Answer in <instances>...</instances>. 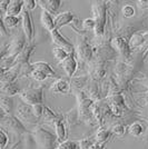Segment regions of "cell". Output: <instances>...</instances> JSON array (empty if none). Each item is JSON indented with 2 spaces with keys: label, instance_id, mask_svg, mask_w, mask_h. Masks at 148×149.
Listing matches in <instances>:
<instances>
[{
  "label": "cell",
  "instance_id": "35",
  "mask_svg": "<svg viewBox=\"0 0 148 149\" xmlns=\"http://www.w3.org/2000/svg\"><path fill=\"white\" fill-rule=\"evenodd\" d=\"M77 148V143H74V141H69V140H66L64 143H59L58 147L56 149H76Z\"/></svg>",
  "mask_w": 148,
  "mask_h": 149
},
{
  "label": "cell",
  "instance_id": "21",
  "mask_svg": "<svg viewBox=\"0 0 148 149\" xmlns=\"http://www.w3.org/2000/svg\"><path fill=\"white\" fill-rule=\"evenodd\" d=\"M20 88H19V85L17 81L15 82H11V84H7V85H2L1 86V93L6 96H13V95H17V93H20Z\"/></svg>",
  "mask_w": 148,
  "mask_h": 149
},
{
  "label": "cell",
  "instance_id": "19",
  "mask_svg": "<svg viewBox=\"0 0 148 149\" xmlns=\"http://www.w3.org/2000/svg\"><path fill=\"white\" fill-rule=\"evenodd\" d=\"M31 67L34 69H36V70L41 71V72H43L45 74H47L48 77H54V78L56 77L55 70L51 68V66H50L49 63H47V62H45V61L32 62V63H31Z\"/></svg>",
  "mask_w": 148,
  "mask_h": 149
},
{
  "label": "cell",
  "instance_id": "38",
  "mask_svg": "<svg viewBox=\"0 0 148 149\" xmlns=\"http://www.w3.org/2000/svg\"><path fill=\"white\" fill-rule=\"evenodd\" d=\"M38 5V1H35V0H26L24 1V6L27 10H34Z\"/></svg>",
  "mask_w": 148,
  "mask_h": 149
},
{
  "label": "cell",
  "instance_id": "4",
  "mask_svg": "<svg viewBox=\"0 0 148 149\" xmlns=\"http://www.w3.org/2000/svg\"><path fill=\"white\" fill-rule=\"evenodd\" d=\"M43 90H45V86H40L37 88H26V89H22L20 91L19 97L22 100V102H25L29 106L43 104Z\"/></svg>",
  "mask_w": 148,
  "mask_h": 149
},
{
  "label": "cell",
  "instance_id": "15",
  "mask_svg": "<svg viewBox=\"0 0 148 149\" xmlns=\"http://www.w3.org/2000/svg\"><path fill=\"white\" fill-rule=\"evenodd\" d=\"M55 129H56V137L58 143H61L66 141V137H67V131H66V125H65V120H64V116H59V118L55 121Z\"/></svg>",
  "mask_w": 148,
  "mask_h": 149
},
{
  "label": "cell",
  "instance_id": "1",
  "mask_svg": "<svg viewBox=\"0 0 148 149\" xmlns=\"http://www.w3.org/2000/svg\"><path fill=\"white\" fill-rule=\"evenodd\" d=\"M76 97H77V102H78V116L79 120L86 123L87 125L94 126L96 119L93 115V105L95 101L90 99L84 90H77L75 91Z\"/></svg>",
  "mask_w": 148,
  "mask_h": 149
},
{
  "label": "cell",
  "instance_id": "14",
  "mask_svg": "<svg viewBox=\"0 0 148 149\" xmlns=\"http://www.w3.org/2000/svg\"><path fill=\"white\" fill-rule=\"evenodd\" d=\"M61 66H62V68H64V70H65V72L67 74L68 77L73 78L75 72H76V70H77V61H76V59H75V51L71 52V54L68 56L67 59H65V60L61 62Z\"/></svg>",
  "mask_w": 148,
  "mask_h": 149
},
{
  "label": "cell",
  "instance_id": "24",
  "mask_svg": "<svg viewBox=\"0 0 148 149\" xmlns=\"http://www.w3.org/2000/svg\"><path fill=\"white\" fill-rule=\"evenodd\" d=\"M13 107V100L9 98L8 96L1 97V111H3L6 115H11Z\"/></svg>",
  "mask_w": 148,
  "mask_h": 149
},
{
  "label": "cell",
  "instance_id": "32",
  "mask_svg": "<svg viewBox=\"0 0 148 149\" xmlns=\"http://www.w3.org/2000/svg\"><path fill=\"white\" fill-rule=\"evenodd\" d=\"M31 107H32V112H34V115H35L38 119L41 118V117H43L45 106H43V104H38V105H34V106H31Z\"/></svg>",
  "mask_w": 148,
  "mask_h": 149
},
{
  "label": "cell",
  "instance_id": "28",
  "mask_svg": "<svg viewBox=\"0 0 148 149\" xmlns=\"http://www.w3.org/2000/svg\"><path fill=\"white\" fill-rule=\"evenodd\" d=\"M52 54H54V56L57 60H59V61H64L65 59H67L68 56L70 55L68 51H66L65 49H62V48H59V47H56L52 49Z\"/></svg>",
  "mask_w": 148,
  "mask_h": 149
},
{
  "label": "cell",
  "instance_id": "39",
  "mask_svg": "<svg viewBox=\"0 0 148 149\" xmlns=\"http://www.w3.org/2000/svg\"><path fill=\"white\" fill-rule=\"evenodd\" d=\"M9 3H10V0H2V1H0V9H1L2 13H7V9H8Z\"/></svg>",
  "mask_w": 148,
  "mask_h": 149
},
{
  "label": "cell",
  "instance_id": "40",
  "mask_svg": "<svg viewBox=\"0 0 148 149\" xmlns=\"http://www.w3.org/2000/svg\"><path fill=\"white\" fill-rule=\"evenodd\" d=\"M137 6L139 9H148V0H139L137 1Z\"/></svg>",
  "mask_w": 148,
  "mask_h": 149
},
{
  "label": "cell",
  "instance_id": "6",
  "mask_svg": "<svg viewBox=\"0 0 148 149\" xmlns=\"http://www.w3.org/2000/svg\"><path fill=\"white\" fill-rule=\"evenodd\" d=\"M76 51H77V55L80 57L81 60H84L85 62H90L94 60V49L93 47L89 45L88 42V39L84 36H80L77 40V47H76Z\"/></svg>",
  "mask_w": 148,
  "mask_h": 149
},
{
  "label": "cell",
  "instance_id": "17",
  "mask_svg": "<svg viewBox=\"0 0 148 149\" xmlns=\"http://www.w3.org/2000/svg\"><path fill=\"white\" fill-rule=\"evenodd\" d=\"M50 91L56 93H69L71 91V86H70V84L68 81L59 78L54 84H51Z\"/></svg>",
  "mask_w": 148,
  "mask_h": 149
},
{
  "label": "cell",
  "instance_id": "8",
  "mask_svg": "<svg viewBox=\"0 0 148 149\" xmlns=\"http://www.w3.org/2000/svg\"><path fill=\"white\" fill-rule=\"evenodd\" d=\"M26 38L24 31H19L18 33L13 37L11 44L8 45V49H9V52H8V56L7 57H11V58H16L19 54L25 49L27 47L26 45Z\"/></svg>",
  "mask_w": 148,
  "mask_h": 149
},
{
  "label": "cell",
  "instance_id": "34",
  "mask_svg": "<svg viewBox=\"0 0 148 149\" xmlns=\"http://www.w3.org/2000/svg\"><path fill=\"white\" fill-rule=\"evenodd\" d=\"M111 131H112L116 136H124L125 132H126V127H125L124 125L117 124V125H115V126H112Z\"/></svg>",
  "mask_w": 148,
  "mask_h": 149
},
{
  "label": "cell",
  "instance_id": "12",
  "mask_svg": "<svg viewBox=\"0 0 148 149\" xmlns=\"http://www.w3.org/2000/svg\"><path fill=\"white\" fill-rule=\"evenodd\" d=\"M34 49H35V46H34V45L27 46L25 49L22 50L18 56L16 57V60H15L13 66H19V67L22 68V67H25V66L30 65V63H29V59H30L31 54H32Z\"/></svg>",
  "mask_w": 148,
  "mask_h": 149
},
{
  "label": "cell",
  "instance_id": "37",
  "mask_svg": "<svg viewBox=\"0 0 148 149\" xmlns=\"http://www.w3.org/2000/svg\"><path fill=\"white\" fill-rule=\"evenodd\" d=\"M110 112L115 117H121L125 110L120 107H117V106H110Z\"/></svg>",
  "mask_w": 148,
  "mask_h": 149
},
{
  "label": "cell",
  "instance_id": "16",
  "mask_svg": "<svg viewBox=\"0 0 148 149\" xmlns=\"http://www.w3.org/2000/svg\"><path fill=\"white\" fill-rule=\"evenodd\" d=\"M74 20V13L71 11H65L56 16L54 19V24H55V29H60L61 27L66 25H69L71 21Z\"/></svg>",
  "mask_w": 148,
  "mask_h": 149
},
{
  "label": "cell",
  "instance_id": "2",
  "mask_svg": "<svg viewBox=\"0 0 148 149\" xmlns=\"http://www.w3.org/2000/svg\"><path fill=\"white\" fill-rule=\"evenodd\" d=\"M91 13L95 20V36L101 37L105 32L106 19H107V2L106 1H94L91 5Z\"/></svg>",
  "mask_w": 148,
  "mask_h": 149
},
{
  "label": "cell",
  "instance_id": "27",
  "mask_svg": "<svg viewBox=\"0 0 148 149\" xmlns=\"http://www.w3.org/2000/svg\"><path fill=\"white\" fill-rule=\"evenodd\" d=\"M128 131H129V134L131 136L139 137L142 132H144V127H142V125L139 124V123H134V124H131L129 126Z\"/></svg>",
  "mask_w": 148,
  "mask_h": 149
},
{
  "label": "cell",
  "instance_id": "41",
  "mask_svg": "<svg viewBox=\"0 0 148 149\" xmlns=\"http://www.w3.org/2000/svg\"><path fill=\"white\" fill-rule=\"evenodd\" d=\"M91 149H104V145L103 143H96L93 145V147H91Z\"/></svg>",
  "mask_w": 148,
  "mask_h": 149
},
{
  "label": "cell",
  "instance_id": "13",
  "mask_svg": "<svg viewBox=\"0 0 148 149\" xmlns=\"http://www.w3.org/2000/svg\"><path fill=\"white\" fill-rule=\"evenodd\" d=\"M21 74V67L19 66H13L9 70H7L5 72L1 74V86L2 85H7V84H11L15 82L17 77Z\"/></svg>",
  "mask_w": 148,
  "mask_h": 149
},
{
  "label": "cell",
  "instance_id": "11",
  "mask_svg": "<svg viewBox=\"0 0 148 149\" xmlns=\"http://www.w3.org/2000/svg\"><path fill=\"white\" fill-rule=\"evenodd\" d=\"M50 35H51V39H52V42L56 44L59 48H62V49H65L66 51H68L69 54H71V52H74L75 49H74V46L71 45V42H69L66 38L62 36L61 33L59 32V30H57V29H54V30L50 32Z\"/></svg>",
  "mask_w": 148,
  "mask_h": 149
},
{
  "label": "cell",
  "instance_id": "20",
  "mask_svg": "<svg viewBox=\"0 0 148 149\" xmlns=\"http://www.w3.org/2000/svg\"><path fill=\"white\" fill-rule=\"evenodd\" d=\"M24 7V1L21 0H10V3L7 9V16H18L19 13L22 11Z\"/></svg>",
  "mask_w": 148,
  "mask_h": 149
},
{
  "label": "cell",
  "instance_id": "30",
  "mask_svg": "<svg viewBox=\"0 0 148 149\" xmlns=\"http://www.w3.org/2000/svg\"><path fill=\"white\" fill-rule=\"evenodd\" d=\"M30 77L32 79H35V80H37V81H43L48 78L47 74H45L43 72L39 71V70H36V69H34V70L31 71Z\"/></svg>",
  "mask_w": 148,
  "mask_h": 149
},
{
  "label": "cell",
  "instance_id": "31",
  "mask_svg": "<svg viewBox=\"0 0 148 149\" xmlns=\"http://www.w3.org/2000/svg\"><path fill=\"white\" fill-rule=\"evenodd\" d=\"M95 20L94 18H86L84 21H82V28L87 31H90V30H95Z\"/></svg>",
  "mask_w": 148,
  "mask_h": 149
},
{
  "label": "cell",
  "instance_id": "10",
  "mask_svg": "<svg viewBox=\"0 0 148 149\" xmlns=\"http://www.w3.org/2000/svg\"><path fill=\"white\" fill-rule=\"evenodd\" d=\"M21 19H22V31L25 33L27 40L29 42H31L32 39H34V36H35V29H34V24H32V20H31L29 10L25 9L22 11Z\"/></svg>",
  "mask_w": 148,
  "mask_h": 149
},
{
  "label": "cell",
  "instance_id": "29",
  "mask_svg": "<svg viewBox=\"0 0 148 149\" xmlns=\"http://www.w3.org/2000/svg\"><path fill=\"white\" fill-rule=\"evenodd\" d=\"M121 13H123L124 17H126V18H131V17L135 16V8L131 5H126V6L123 7Z\"/></svg>",
  "mask_w": 148,
  "mask_h": 149
},
{
  "label": "cell",
  "instance_id": "23",
  "mask_svg": "<svg viewBox=\"0 0 148 149\" xmlns=\"http://www.w3.org/2000/svg\"><path fill=\"white\" fill-rule=\"evenodd\" d=\"M59 116H60V113H56V112H54L51 109H49L48 107L45 106L43 117H41V118H43V120L45 123H49V124L54 125L56 120L59 118Z\"/></svg>",
  "mask_w": 148,
  "mask_h": 149
},
{
  "label": "cell",
  "instance_id": "33",
  "mask_svg": "<svg viewBox=\"0 0 148 149\" xmlns=\"http://www.w3.org/2000/svg\"><path fill=\"white\" fill-rule=\"evenodd\" d=\"M96 143L91 140L90 138H85V139H81L79 141V148L80 149H91L93 145Z\"/></svg>",
  "mask_w": 148,
  "mask_h": 149
},
{
  "label": "cell",
  "instance_id": "42",
  "mask_svg": "<svg viewBox=\"0 0 148 149\" xmlns=\"http://www.w3.org/2000/svg\"><path fill=\"white\" fill-rule=\"evenodd\" d=\"M147 97H148V91H147Z\"/></svg>",
  "mask_w": 148,
  "mask_h": 149
},
{
  "label": "cell",
  "instance_id": "22",
  "mask_svg": "<svg viewBox=\"0 0 148 149\" xmlns=\"http://www.w3.org/2000/svg\"><path fill=\"white\" fill-rule=\"evenodd\" d=\"M40 21H41V25L47 29L48 31H51L55 29V24H54V19L51 17V15L47 11L43 10V13L40 15Z\"/></svg>",
  "mask_w": 148,
  "mask_h": 149
},
{
  "label": "cell",
  "instance_id": "26",
  "mask_svg": "<svg viewBox=\"0 0 148 149\" xmlns=\"http://www.w3.org/2000/svg\"><path fill=\"white\" fill-rule=\"evenodd\" d=\"M2 21L6 26L7 28H15L17 27L19 24V20H20V17H16V16H6L5 18H2Z\"/></svg>",
  "mask_w": 148,
  "mask_h": 149
},
{
  "label": "cell",
  "instance_id": "18",
  "mask_svg": "<svg viewBox=\"0 0 148 149\" xmlns=\"http://www.w3.org/2000/svg\"><path fill=\"white\" fill-rule=\"evenodd\" d=\"M38 3L43 8V10L49 13H56L59 7L61 6L60 0H40L38 1Z\"/></svg>",
  "mask_w": 148,
  "mask_h": 149
},
{
  "label": "cell",
  "instance_id": "5",
  "mask_svg": "<svg viewBox=\"0 0 148 149\" xmlns=\"http://www.w3.org/2000/svg\"><path fill=\"white\" fill-rule=\"evenodd\" d=\"M1 124H2V127L8 128V130H10L16 136H21L27 134L24 124L16 116L6 115L3 111H1Z\"/></svg>",
  "mask_w": 148,
  "mask_h": 149
},
{
  "label": "cell",
  "instance_id": "9",
  "mask_svg": "<svg viewBox=\"0 0 148 149\" xmlns=\"http://www.w3.org/2000/svg\"><path fill=\"white\" fill-rule=\"evenodd\" d=\"M110 46L114 50H116L120 56L125 58V59H128L130 57V49L129 41H127L125 38L123 37H115L112 38V40H110Z\"/></svg>",
  "mask_w": 148,
  "mask_h": 149
},
{
  "label": "cell",
  "instance_id": "25",
  "mask_svg": "<svg viewBox=\"0 0 148 149\" xmlns=\"http://www.w3.org/2000/svg\"><path fill=\"white\" fill-rule=\"evenodd\" d=\"M110 137H111V131L100 128L98 130V132H97V135H96V141L100 143H104L105 141H107Z\"/></svg>",
  "mask_w": 148,
  "mask_h": 149
},
{
  "label": "cell",
  "instance_id": "36",
  "mask_svg": "<svg viewBox=\"0 0 148 149\" xmlns=\"http://www.w3.org/2000/svg\"><path fill=\"white\" fill-rule=\"evenodd\" d=\"M0 139H1V149H5L7 147L8 143H9V137L6 134L3 128L0 130Z\"/></svg>",
  "mask_w": 148,
  "mask_h": 149
},
{
  "label": "cell",
  "instance_id": "7",
  "mask_svg": "<svg viewBox=\"0 0 148 149\" xmlns=\"http://www.w3.org/2000/svg\"><path fill=\"white\" fill-rule=\"evenodd\" d=\"M16 117L21 121L27 124V126H36L39 119L34 115L32 112V107L22 102L17 109V115Z\"/></svg>",
  "mask_w": 148,
  "mask_h": 149
},
{
  "label": "cell",
  "instance_id": "3",
  "mask_svg": "<svg viewBox=\"0 0 148 149\" xmlns=\"http://www.w3.org/2000/svg\"><path fill=\"white\" fill-rule=\"evenodd\" d=\"M34 138L36 140L37 145L41 149H56V141H58L50 131L43 129L41 127H35L32 131Z\"/></svg>",
  "mask_w": 148,
  "mask_h": 149
}]
</instances>
